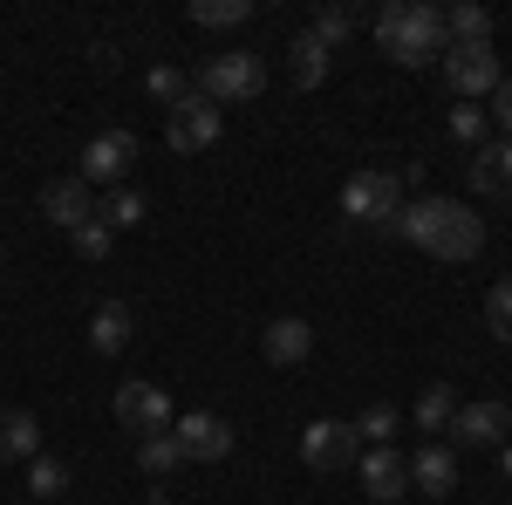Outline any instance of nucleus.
I'll use <instances>...</instances> for the list:
<instances>
[{
    "instance_id": "34",
    "label": "nucleus",
    "mask_w": 512,
    "mask_h": 505,
    "mask_svg": "<svg viewBox=\"0 0 512 505\" xmlns=\"http://www.w3.org/2000/svg\"><path fill=\"white\" fill-rule=\"evenodd\" d=\"M0 260H7V246H0Z\"/></svg>"
},
{
    "instance_id": "21",
    "label": "nucleus",
    "mask_w": 512,
    "mask_h": 505,
    "mask_svg": "<svg viewBox=\"0 0 512 505\" xmlns=\"http://www.w3.org/2000/svg\"><path fill=\"white\" fill-rule=\"evenodd\" d=\"M451 417H458L451 383H431L424 396H417V430H424V437H444V430H451Z\"/></svg>"
},
{
    "instance_id": "33",
    "label": "nucleus",
    "mask_w": 512,
    "mask_h": 505,
    "mask_svg": "<svg viewBox=\"0 0 512 505\" xmlns=\"http://www.w3.org/2000/svg\"><path fill=\"white\" fill-rule=\"evenodd\" d=\"M499 451H506V471H512V437H506V444H499Z\"/></svg>"
},
{
    "instance_id": "23",
    "label": "nucleus",
    "mask_w": 512,
    "mask_h": 505,
    "mask_svg": "<svg viewBox=\"0 0 512 505\" xmlns=\"http://www.w3.org/2000/svg\"><path fill=\"white\" fill-rule=\"evenodd\" d=\"M137 465L151 471V478H171V471L185 465V451H178V444H171V430H164V437H144V444H137Z\"/></svg>"
},
{
    "instance_id": "25",
    "label": "nucleus",
    "mask_w": 512,
    "mask_h": 505,
    "mask_svg": "<svg viewBox=\"0 0 512 505\" xmlns=\"http://www.w3.org/2000/svg\"><path fill=\"white\" fill-rule=\"evenodd\" d=\"M192 21L198 28H239V21H253V0H198Z\"/></svg>"
},
{
    "instance_id": "8",
    "label": "nucleus",
    "mask_w": 512,
    "mask_h": 505,
    "mask_svg": "<svg viewBox=\"0 0 512 505\" xmlns=\"http://www.w3.org/2000/svg\"><path fill=\"white\" fill-rule=\"evenodd\" d=\"M444 82L465 96V103H478V96H492L499 89V55H492V41H451L444 48Z\"/></svg>"
},
{
    "instance_id": "9",
    "label": "nucleus",
    "mask_w": 512,
    "mask_h": 505,
    "mask_svg": "<svg viewBox=\"0 0 512 505\" xmlns=\"http://www.w3.org/2000/svg\"><path fill=\"white\" fill-rule=\"evenodd\" d=\"M362 458V437H355V424H342V417H315V424L301 430V465L308 471H342Z\"/></svg>"
},
{
    "instance_id": "32",
    "label": "nucleus",
    "mask_w": 512,
    "mask_h": 505,
    "mask_svg": "<svg viewBox=\"0 0 512 505\" xmlns=\"http://www.w3.org/2000/svg\"><path fill=\"white\" fill-rule=\"evenodd\" d=\"M492 117H499V130L512 137V82H499V89H492Z\"/></svg>"
},
{
    "instance_id": "20",
    "label": "nucleus",
    "mask_w": 512,
    "mask_h": 505,
    "mask_svg": "<svg viewBox=\"0 0 512 505\" xmlns=\"http://www.w3.org/2000/svg\"><path fill=\"white\" fill-rule=\"evenodd\" d=\"M144 192H130V185H117V192H103V205H96V219L110 226V233H130V226H144Z\"/></svg>"
},
{
    "instance_id": "2",
    "label": "nucleus",
    "mask_w": 512,
    "mask_h": 505,
    "mask_svg": "<svg viewBox=\"0 0 512 505\" xmlns=\"http://www.w3.org/2000/svg\"><path fill=\"white\" fill-rule=\"evenodd\" d=\"M376 48L390 55L396 69H431L444 62V7H424V0H390L383 14H376Z\"/></svg>"
},
{
    "instance_id": "10",
    "label": "nucleus",
    "mask_w": 512,
    "mask_h": 505,
    "mask_svg": "<svg viewBox=\"0 0 512 505\" xmlns=\"http://www.w3.org/2000/svg\"><path fill=\"white\" fill-rule=\"evenodd\" d=\"M110 410H117V424L130 430L137 444H144V437H164V430H171V396H164V383H123Z\"/></svg>"
},
{
    "instance_id": "12",
    "label": "nucleus",
    "mask_w": 512,
    "mask_h": 505,
    "mask_svg": "<svg viewBox=\"0 0 512 505\" xmlns=\"http://www.w3.org/2000/svg\"><path fill=\"white\" fill-rule=\"evenodd\" d=\"M355 465H362V492H369V505H396L403 492H410V458L390 451V444H369Z\"/></svg>"
},
{
    "instance_id": "13",
    "label": "nucleus",
    "mask_w": 512,
    "mask_h": 505,
    "mask_svg": "<svg viewBox=\"0 0 512 505\" xmlns=\"http://www.w3.org/2000/svg\"><path fill=\"white\" fill-rule=\"evenodd\" d=\"M410 492H424V499H451L458 492V451L451 444H424V451H410Z\"/></svg>"
},
{
    "instance_id": "29",
    "label": "nucleus",
    "mask_w": 512,
    "mask_h": 505,
    "mask_svg": "<svg viewBox=\"0 0 512 505\" xmlns=\"http://www.w3.org/2000/svg\"><path fill=\"white\" fill-rule=\"evenodd\" d=\"M485 328L512 342V280H492V294H485Z\"/></svg>"
},
{
    "instance_id": "30",
    "label": "nucleus",
    "mask_w": 512,
    "mask_h": 505,
    "mask_svg": "<svg viewBox=\"0 0 512 505\" xmlns=\"http://www.w3.org/2000/svg\"><path fill=\"white\" fill-rule=\"evenodd\" d=\"M355 437H362V444H390L396 437V410L390 403H369V410L355 417Z\"/></svg>"
},
{
    "instance_id": "26",
    "label": "nucleus",
    "mask_w": 512,
    "mask_h": 505,
    "mask_svg": "<svg viewBox=\"0 0 512 505\" xmlns=\"http://www.w3.org/2000/svg\"><path fill=\"white\" fill-rule=\"evenodd\" d=\"M308 35H315L321 48L335 55V48H342V41L355 35V14H349V7H321V14H315V28H308Z\"/></svg>"
},
{
    "instance_id": "28",
    "label": "nucleus",
    "mask_w": 512,
    "mask_h": 505,
    "mask_svg": "<svg viewBox=\"0 0 512 505\" xmlns=\"http://www.w3.org/2000/svg\"><path fill=\"white\" fill-rule=\"evenodd\" d=\"M110 226H103V219H82L76 233H69V246H76V260H110Z\"/></svg>"
},
{
    "instance_id": "18",
    "label": "nucleus",
    "mask_w": 512,
    "mask_h": 505,
    "mask_svg": "<svg viewBox=\"0 0 512 505\" xmlns=\"http://www.w3.org/2000/svg\"><path fill=\"white\" fill-rule=\"evenodd\" d=\"M89 349L96 355H123L130 349V308H123V301H103V308L89 314Z\"/></svg>"
},
{
    "instance_id": "14",
    "label": "nucleus",
    "mask_w": 512,
    "mask_h": 505,
    "mask_svg": "<svg viewBox=\"0 0 512 505\" xmlns=\"http://www.w3.org/2000/svg\"><path fill=\"white\" fill-rule=\"evenodd\" d=\"M41 212H48L62 233H76L82 219H96V192H89L82 178H48V185H41Z\"/></svg>"
},
{
    "instance_id": "15",
    "label": "nucleus",
    "mask_w": 512,
    "mask_h": 505,
    "mask_svg": "<svg viewBox=\"0 0 512 505\" xmlns=\"http://www.w3.org/2000/svg\"><path fill=\"white\" fill-rule=\"evenodd\" d=\"M260 355H267L274 369H294V362L315 355V328H308L301 314H280V321H267V335H260Z\"/></svg>"
},
{
    "instance_id": "7",
    "label": "nucleus",
    "mask_w": 512,
    "mask_h": 505,
    "mask_svg": "<svg viewBox=\"0 0 512 505\" xmlns=\"http://www.w3.org/2000/svg\"><path fill=\"white\" fill-rule=\"evenodd\" d=\"M171 444L185 451V465H219V458H233V424L219 410H185V417H171Z\"/></svg>"
},
{
    "instance_id": "1",
    "label": "nucleus",
    "mask_w": 512,
    "mask_h": 505,
    "mask_svg": "<svg viewBox=\"0 0 512 505\" xmlns=\"http://www.w3.org/2000/svg\"><path fill=\"white\" fill-rule=\"evenodd\" d=\"M396 239H410L417 253L431 260H478L485 246V219H478L465 198H403V219H396Z\"/></svg>"
},
{
    "instance_id": "11",
    "label": "nucleus",
    "mask_w": 512,
    "mask_h": 505,
    "mask_svg": "<svg viewBox=\"0 0 512 505\" xmlns=\"http://www.w3.org/2000/svg\"><path fill=\"white\" fill-rule=\"evenodd\" d=\"M444 437L465 444V451H499V444L512 437V410L499 403V396H485V403H458V417H451Z\"/></svg>"
},
{
    "instance_id": "27",
    "label": "nucleus",
    "mask_w": 512,
    "mask_h": 505,
    "mask_svg": "<svg viewBox=\"0 0 512 505\" xmlns=\"http://www.w3.org/2000/svg\"><path fill=\"white\" fill-rule=\"evenodd\" d=\"M28 492H35V499H62V492H69V465H62V458H35V465H28Z\"/></svg>"
},
{
    "instance_id": "5",
    "label": "nucleus",
    "mask_w": 512,
    "mask_h": 505,
    "mask_svg": "<svg viewBox=\"0 0 512 505\" xmlns=\"http://www.w3.org/2000/svg\"><path fill=\"white\" fill-rule=\"evenodd\" d=\"M219 130H226V110H219V103H212V96H185V103H178V110H164V144H171V151H212V144H219Z\"/></svg>"
},
{
    "instance_id": "4",
    "label": "nucleus",
    "mask_w": 512,
    "mask_h": 505,
    "mask_svg": "<svg viewBox=\"0 0 512 505\" xmlns=\"http://www.w3.org/2000/svg\"><path fill=\"white\" fill-rule=\"evenodd\" d=\"M342 219L396 233V219H403V178H396V171H383V164L355 171L349 185H342Z\"/></svg>"
},
{
    "instance_id": "24",
    "label": "nucleus",
    "mask_w": 512,
    "mask_h": 505,
    "mask_svg": "<svg viewBox=\"0 0 512 505\" xmlns=\"http://www.w3.org/2000/svg\"><path fill=\"white\" fill-rule=\"evenodd\" d=\"M144 89H151V96H158L164 110H178V103H185V96H192V76H185V69H171V62H158V69H151V76H144Z\"/></svg>"
},
{
    "instance_id": "22",
    "label": "nucleus",
    "mask_w": 512,
    "mask_h": 505,
    "mask_svg": "<svg viewBox=\"0 0 512 505\" xmlns=\"http://www.w3.org/2000/svg\"><path fill=\"white\" fill-rule=\"evenodd\" d=\"M444 35L451 41H492V14L478 0H458V7H444Z\"/></svg>"
},
{
    "instance_id": "31",
    "label": "nucleus",
    "mask_w": 512,
    "mask_h": 505,
    "mask_svg": "<svg viewBox=\"0 0 512 505\" xmlns=\"http://www.w3.org/2000/svg\"><path fill=\"white\" fill-rule=\"evenodd\" d=\"M451 137H458V144H485V110H472V103L451 110Z\"/></svg>"
},
{
    "instance_id": "19",
    "label": "nucleus",
    "mask_w": 512,
    "mask_h": 505,
    "mask_svg": "<svg viewBox=\"0 0 512 505\" xmlns=\"http://www.w3.org/2000/svg\"><path fill=\"white\" fill-rule=\"evenodd\" d=\"M328 48H321L315 35H294V48H287V76H294V89H321L328 82Z\"/></svg>"
},
{
    "instance_id": "16",
    "label": "nucleus",
    "mask_w": 512,
    "mask_h": 505,
    "mask_svg": "<svg viewBox=\"0 0 512 505\" xmlns=\"http://www.w3.org/2000/svg\"><path fill=\"white\" fill-rule=\"evenodd\" d=\"M472 192L485 198H506L512 205V137H485L472 157Z\"/></svg>"
},
{
    "instance_id": "17",
    "label": "nucleus",
    "mask_w": 512,
    "mask_h": 505,
    "mask_svg": "<svg viewBox=\"0 0 512 505\" xmlns=\"http://www.w3.org/2000/svg\"><path fill=\"white\" fill-rule=\"evenodd\" d=\"M41 458V417L35 410H0V465H35Z\"/></svg>"
},
{
    "instance_id": "6",
    "label": "nucleus",
    "mask_w": 512,
    "mask_h": 505,
    "mask_svg": "<svg viewBox=\"0 0 512 505\" xmlns=\"http://www.w3.org/2000/svg\"><path fill=\"white\" fill-rule=\"evenodd\" d=\"M130 164H137V137L130 130H103V137H89L82 144V185L89 192H117L123 178H130Z\"/></svg>"
},
{
    "instance_id": "3",
    "label": "nucleus",
    "mask_w": 512,
    "mask_h": 505,
    "mask_svg": "<svg viewBox=\"0 0 512 505\" xmlns=\"http://www.w3.org/2000/svg\"><path fill=\"white\" fill-rule=\"evenodd\" d=\"M192 89L212 96L219 110H226V103H253V96L267 89V55H260V48H226V55H212V62L198 69Z\"/></svg>"
}]
</instances>
